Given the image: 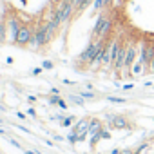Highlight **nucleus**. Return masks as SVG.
Here are the masks:
<instances>
[{
  "label": "nucleus",
  "mask_w": 154,
  "mask_h": 154,
  "mask_svg": "<svg viewBox=\"0 0 154 154\" xmlns=\"http://www.w3.org/2000/svg\"><path fill=\"white\" fill-rule=\"evenodd\" d=\"M20 2H22V4H24V6H27V0H20Z\"/></svg>",
  "instance_id": "obj_26"
},
{
  "label": "nucleus",
  "mask_w": 154,
  "mask_h": 154,
  "mask_svg": "<svg viewBox=\"0 0 154 154\" xmlns=\"http://www.w3.org/2000/svg\"><path fill=\"white\" fill-rule=\"evenodd\" d=\"M42 67H44V69H47V71H49V69H53V67H54V63H53V62H51V60H44V63H42Z\"/></svg>",
  "instance_id": "obj_17"
},
{
  "label": "nucleus",
  "mask_w": 154,
  "mask_h": 154,
  "mask_svg": "<svg viewBox=\"0 0 154 154\" xmlns=\"http://www.w3.org/2000/svg\"><path fill=\"white\" fill-rule=\"evenodd\" d=\"M89 123H91V118H82V120H78L74 125H72V132H76V134H82V132H87V129H89Z\"/></svg>",
  "instance_id": "obj_8"
},
{
  "label": "nucleus",
  "mask_w": 154,
  "mask_h": 154,
  "mask_svg": "<svg viewBox=\"0 0 154 154\" xmlns=\"http://www.w3.org/2000/svg\"><path fill=\"white\" fill-rule=\"evenodd\" d=\"M98 136H100V140H109V138H111V132H109L107 129H102V131L98 132Z\"/></svg>",
  "instance_id": "obj_15"
},
{
  "label": "nucleus",
  "mask_w": 154,
  "mask_h": 154,
  "mask_svg": "<svg viewBox=\"0 0 154 154\" xmlns=\"http://www.w3.org/2000/svg\"><path fill=\"white\" fill-rule=\"evenodd\" d=\"M80 2H82V0H71V4L74 6V9H78V6H80Z\"/></svg>",
  "instance_id": "obj_20"
},
{
  "label": "nucleus",
  "mask_w": 154,
  "mask_h": 154,
  "mask_svg": "<svg viewBox=\"0 0 154 154\" xmlns=\"http://www.w3.org/2000/svg\"><path fill=\"white\" fill-rule=\"evenodd\" d=\"M49 103H51V105H58L60 109H67V107H69V105H67V103L58 96V94H53V96L49 98Z\"/></svg>",
  "instance_id": "obj_11"
},
{
  "label": "nucleus",
  "mask_w": 154,
  "mask_h": 154,
  "mask_svg": "<svg viewBox=\"0 0 154 154\" xmlns=\"http://www.w3.org/2000/svg\"><path fill=\"white\" fill-rule=\"evenodd\" d=\"M149 72H154V56H152V62H150V67H149Z\"/></svg>",
  "instance_id": "obj_22"
},
{
  "label": "nucleus",
  "mask_w": 154,
  "mask_h": 154,
  "mask_svg": "<svg viewBox=\"0 0 154 154\" xmlns=\"http://www.w3.org/2000/svg\"><path fill=\"white\" fill-rule=\"evenodd\" d=\"M42 71H44V67H35V69H33L31 72H33L35 76H38V74H42Z\"/></svg>",
  "instance_id": "obj_18"
},
{
  "label": "nucleus",
  "mask_w": 154,
  "mask_h": 154,
  "mask_svg": "<svg viewBox=\"0 0 154 154\" xmlns=\"http://www.w3.org/2000/svg\"><path fill=\"white\" fill-rule=\"evenodd\" d=\"M107 100L111 103H125V98H120V96H109Z\"/></svg>",
  "instance_id": "obj_14"
},
{
  "label": "nucleus",
  "mask_w": 154,
  "mask_h": 154,
  "mask_svg": "<svg viewBox=\"0 0 154 154\" xmlns=\"http://www.w3.org/2000/svg\"><path fill=\"white\" fill-rule=\"evenodd\" d=\"M6 62H8V63H9V65H11V63H13V62H15V58H13V56H8V58H6Z\"/></svg>",
  "instance_id": "obj_23"
},
{
  "label": "nucleus",
  "mask_w": 154,
  "mask_h": 154,
  "mask_svg": "<svg viewBox=\"0 0 154 154\" xmlns=\"http://www.w3.org/2000/svg\"><path fill=\"white\" fill-rule=\"evenodd\" d=\"M102 129H103V127H102V122H100V120H96V118H91V123H89V129H87V134H89V138L96 136V134H98Z\"/></svg>",
  "instance_id": "obj_9"
},
{
  "label": "nucleus",
  "mask_w": 154,
  "mask_h": 154,
  "mask_svg": "<svg viewBox=\"0 0 154 154\" xmlns=\"http://www.w3.org/2000/svg\"><path fill=\"white\" fill-rule=\"evenodd\" d=\"M69 100H71L72 103H76V105H84V98H82V96H74V94H72Z\"/></svg>",
  "instance_id": "obj_16"
},
{
  "label": "nucleus",
  "mask_w": 154,
  "mask_h": 154,
  "mask_svg": "<svg viewBox=\"0 0 154 154\" xmlns=\"http://www.w3.org/2000/svg\"><path fill=\"white\" fill-rule=\"evenodd\" d=\"M17 116H18V118H20V120H27V118H26V114H24V112H17Z\"/></svg>",
  "instance_id": "obj_24"
},
{
  "label": "nucleus",
  "mask_w": 154,
  "mask_h": 154,
  "mask_svg": "<svg viewBox=\"0 0 154 154\" xmlns=\"http://www.w3.org/2000/svg\"><path fill=\"white\" fill-rule=\"evenodd\" d=\"M109 38H100V40H91L89 44H87V47L80 53V56H78V63H82V65H91V62L94 60V56L98 54V51L105 45V42H107Z\"/></svg>",
  "instance_id": "obj_2"
},
{
  "label": "nucleus",
  "mask_w": 154,
  "mask_h": 154,
  "mask_svg": "<svg viewBox=\"0 0 154 154\" xmlns=\"http://www.w3.org/2000/svg\"><path fill=\"white\" fill-rule=\"evenodd\" d=\"M107 122H109V127H112V129H129L131 127L127 123V120L118 114H107Z\"/></svg>",
  "instance_id": "obj_7"
},
{
  "label": "nucleus",
  "mask_w": 154,
  "mask_h": 154,
  "mask_svg": "<svg viewBox=\"0 0 154 154\" xmlns=\"http://www.w3.org/2000/svg\"><path fill=\"white\" fill-rule=\"evenodd\" d=\"M152 87H154V85H152Z\"/></svg>",
  "instance_id": "obj_29"
},
{
  "label": "nucleus",
  "mask_w": 154,
  "mask_h": 154,
  "mask_svg": "<svg viewBox=\"0 0 154 154\" xmlns=\"http://www.w3.org/2000/svg\"><path fill=\"white\" fill-rule=\"evenodd\" d=\"M120 154H136V152H134L132 149H122V150H120Z\"/></svg>",
  "instance_id": "obj_19"
},
{
  "label": "nucleus",
  "mask_w": 154,
  "mask_h": 154,
  "mask_svg": "<svg viewBox=\"0 0 154 154\" xmlns=\"http://www.w3.org/2000/svg\"><path fill=\"white\" fill-rule=\"evenodd\" d=\"M49 42H47V35H45V22H38L35 26V33H33V38H31V44L29 47L31 49H42L45 47Z\"/></svg>",
  "instance_id": "obj_4"
},
{
  "label": "nucleus",
  "mask_w": 154,
  "mask_h": 154,
  "mask_svg": "<svg viewBox=\"0 0 154 154\" xmlns=\"http://www.w3.org/2000/svg\"><path fill=\"white\" fill-rule=\"evenodd\" d=\"M136 60H138V44L132 40V42H127V54H125V65H123V72L127 76H131V67L134 65Z\"/></svg>",
  "instance_id": "obj_5"
},
{
  "label": "nucleus",
  "mask_w": 154,
  "mask_h": 154,
  "mask_svg": "<svg viewBox=\"0 0 154 154\" xmlns=\"http://www.w3.org/2000/svg\"><path fill=\"white\" fill-rule=\"evenodd\" d=\"M0 123H2V120H0Z\"/></svg>",
  "instance_id": "obj_28"
},
{
  "label": "nucleus",
  "mask_w": 154,
  "mask_h": 154,
  "mask_svg": "<svg viewBox=\"0 0 154 154\" xmlns=\"http://www.w3.org/2000/svg\"><path fill=\"white\" fill-rule=\"evenodd\" d=\"M33 33H35V27L26 22V24L20 27V31H18V36H17L15 45H18V47H29L31 38H33Z\"/></svg>",
  "instance_id": "obj_6"
},
{
  "label": "nucleus",
  "mask_w": 154,
  "mask_h": 154,
  "mask_svg": "<svg viewBox=\"0 0 154 154\" xmlns=\"http://www.w3.org/2000/svg\"><path fill=\"white\" fill-rule=\"evenodd\" d=\"M6 22H8V42L9 44H15L17 42V36H18V31H20V27L26 24L18 15H8L6 17Z\"/></svg>",
  "instance_id": "obj_3"
},
{
  "label": "nucleus",
  "mask_w": 154,
  "mask_h": 154,
  "mask_svg": "<svg viewBox=\"0 0 154 154\" xmlns=\"http://www.w3.org/2000/svg\"><path fill=\"white\" fill-rule=\"evenodd\" d=\"M0 22H2V17H0Z\"/></svg>",
  "instance_id": "obj_27"
},
{
  "label": "nucleus",
  "mask_w": 154,
  "mask_h": 154,
  "mask_svg": "<svg viewBox=\"0 0 154 154\" xmlns=\"http://www.w3.org/2000/svg\"><path fill=\"white\" fill-rule=\"evenodd\" d=\"M8 42V22L6 18H2V22H0V44Z\"/></svg>",
  "instance_id": "obj_10"
},
{
  "label": "nucleus",
  "mask_w": 154,
  "mask_h": 154,
  "mask_svg": "<svg viewBox=\"0 0 154 154\" xmlns=\"http://www.w3.org/2000/svg\"><path fill=\"white\" fill-rule=\"evenodd\" d=\"M74 120H76L74 116H67V118H62L60 123H62V127H72L74 125Z\"/></svg>",
  "instance_id": "obj_12"
},
{
  "label": "nucleus",
  "mask_w": 154,
  "mask_h": 154,
  "mask_svg": "<svg viewBox=\"0 0 154 154\" xmlns=\"http://www.w3.org/2000/svg\"><path fill=\"white\" fill-rule=\"evenodd\" d=\"M51 94H60V91H58L56 87H53V89H51Z\"/></svg>",
  "instance_id": "obj_25"
},
{
  "label": "nucleus",
  "mask_w": 154,
  "mask_h": 154,
  "mask_svg": "<svg viewBox=\"0 0 154 154\" xmlns=\"http://www.w3.org/2000/svg\"><path fill=\"white\" fill-rule=\"evenodd\" d=\"M80 96H82L84 100H93L96 94H94V93H91V91H80Z\"/></svg>",
  "instance_id": "obj_13"
},
{
  "label": "nucleus",
  "mask_w": 154,
  "mask_h": 154,
  "mask_svg": "<svg viewBox=\"0 0 154 154\" xmlns=\"http://www.w3.org/2000/svg\"><path fill=\"white\" fill-rule=\"evenodd\" d=\"M112 31V18L111 15L107 13H100L98 18H96V24L93 27V35H91V40H100V38H109Z\"/></svg>",
  "instance_id": "obj_1"
},
{
  "label": "nucleus",
  "mask_w": 154,
  "mask_h": 154,
  "mask_svg": "<svg viewBox=\"0 0 154 154\" xmlns=\"http://www.w3.org/2000/svg\"><path fill=\"white\" fill-rule=\"evenodd\" d=\"M123 89L125 91H131V89H134V84H127V85H123Z\"/></svg>",
  "instance_id": "obj_21"
}]
</instances>
